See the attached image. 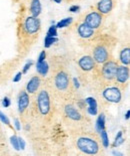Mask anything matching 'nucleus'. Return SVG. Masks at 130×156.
Listing matches in <instances>:
<instances>
[{
    "mask_svg": "<svg viewBox=\"0 0 130 156\" xmlns=\"http://www.w3.org/2000/svg\"><path fill=\"white\" fill-rule=\"evenodd\" d=\"M114 1L113 0H100L96 5V8L100 14H108L112 10Z\"/></svg>",
    "mask_w": 130,
    "mask_h": 156,
    "instance_id": "14",
    "label": "nucleus"
},
{
    "mask_svg": "<svg viewBox=\"0 0 130 156\" xmlns=\"http://www.w3.org/2000/svg\"><path fill=\"white\" fill-rule=\"evenodd\" d=\"M102 77L104 78L106 81L111 82L115 79L116 69H117L118 64L115 61H106L104 64H102Z\"/></svg>",
    "mask_w": 130,
    "mask_h": 156,
    "instance_id": "5",
    "label": "nucleus"
},
{
    "mask_svg": "<svg viewBox=\"0 0 130 156\" xmlns=\"http://www.w3.org/2000/svg\"><path fill=\"white\" fill-rule=\"evenodd\" d=\"M10 142H11V144L13 146V148L15 149V150H20V147H19V142H18V137L15 135L11 136V138H10Z\"/></svg>",
    "mask_w": 130,
    "mask_h": 156,
    "instance_id": "25",
    "label": "nucleus"
},
{
    "mask_svg": "<svg viewBox=\"0 0 130 156\" xmlns=\"http://www.w3.org/2000/svg\"><path fill=\"white\" fill-rule=\"evenodd\" d=\"M54 86L58 92H67L70 89V79L68 77L67 73L63 71L57 73L54 78Z\"/></svg>",
    "mask_w": 130,
    "mask_h": 156,
    "instance_id": "4",
    "label": "nucleus"
},
{
    "mask_svg": "<svg viewBox=\"0 0 130 156\" xmlns=\"http://www.w3.org/2000/svg\"><path fill=\"white\" fill-rule=\"evenodd\" d=\"M84 102L87 104V112L89 115L91 116H96L98 113V106H97V102L93 97H88L86 98Z\"/></svg>",
    "mask_w": 130,
    "mask_h": 156,
    "instance_id": "16",
    "label": "nucleus"
},
{
    "mask_svg": "<svg viewBox=\"0 0 130 156\" xmlns=\"http://www.w3.org/2000/svg\"><path fill=\"white\" fill-rule=\"evenodd\" d=\"M53 1H54L55 3H61L62 0H53Z\"/></svg>",
    "mask_w": 130,
    "mask_h": 156,
    "instance_id": "37",
    "label": "nucleus"
},
{
    "mask_svg": "<svg viewBox=\"0 0 130 156\" xmlns=\"http://www.w3.org/2000/svg\"><path fill=\"white\" fill-rule=\"evenodd\" d=\"M119 59L122 65L129 66V64H130V48H124L121 51H120Z\"/></svg>",
    "mask_w": 130,
    "mask_h": 156,
    "instance_id": "18",
    "label": "nucleus"
},
{
    "mask_svg": "<svg viewBox=\"0 0 130 156\" xmlns=\"http://www.w3.org/2000/svg\"><path fill=\"white\" fill-rule=\"evenodd\" d=\"M79 9H80V7H79L78 5H72L71 7L69 8V11H71V12H77Z\"/></svg>",
    "mask_w": 130,
    "mask_h": 156,
    "instance_id": "34",
    "label": "nucleus"
},
{
    "mask_svg": "<svg viewBox=\"0 0 130 156\" xmlns=\"http://www.w3.org/2000/svg\"><path fill=\"white\" fill-rule=\"evenodd\" d=\"M75 147L83 154L96 155L100 151V145L95 138L90 135H80L74 140Z\"/></svg>",
    "mask_w": 130,
    "mask_h": 156,
    "instance_id": "1",
    "label": "nucleus"
},
{
    "mask_svg": "<svg viewBox=\"0 0 130 156\" xmlns=\"http://www.w3.org/2000/svg\"><path fill=\"white\" fill-rule=\"evenodd\" d=\"M36 103H37V108L40 114L42 116H47L50 112V108H51L50 96L47 90L42 89L41 91L38 93Z\"/></svg>",
    "mask_w": 130,
    "mask_h": 156,
    "instance_id": "2",
    "label": "nucleus"
},
{
    "mask_svg": "<svg viewBox=\"0 0 130 156\" xmlns=\"http://www.w3.org/2000/svg\"><path fill=\"white\" fill-rule=\"evenodd\" d=\"M58 41V38L57 36H48L46 35L45 36V39H44V46L45 48H49L53 44Z\"/></svg>",
    "mask_w": 130,
    "mask_h": 156,
    "instance_id": "21",
    "label": "nucleus"
},
{
    "mask_svg": "<svg viewBox=\"0 0 130 156\" xmlns=\"http://www.w3.org/2000/svg\"><path fill=\"white\" fill-rule=\"evenodd\" d=\"M77 32L80 37L82 38H90L91 36L94 35V29L88 26L86 23H81L77 27Z\"/></svg>",
    "mask_w": 130,
    "mask_h": 156,
    "instance_id": "15",
    "label": "nucleus"
},
{
    "mask_svg": "<svg viewBox=\"0 0 130 156\" xmlns=\"http://www.w3.org/2000/svg\"><path fill=\"white\" fill-rule=\"evenodd\" d=\"M0 121H1L3 124H6L7 126L11 125V124H10V120L8 119V117L4 114V113H2L1 111H0Z\"/></svg>",
    "mask_w": 130,
    "mask_h": 156,
    "instance_id": "26",
    "label": "nucleus"
},
{
    "mask_svg": "<svg viewBox=\"0 0 130 156\" xmlns=\"http://www.w3.org/2000/svg\"><path fill=\"white\" fill-rule=\"evenodd\" d=\"M18 142H19V147L20 149H24L25 148V142L21 137H18Z\"/></svg>",
    "mask_w": 130,
    "mask_h": 156,
    "instance_id": "32",
    "label": "nucleus"
},
{
    "mask_svg": "<svg viewBox=\"0 0 130 156\" xmlns=\"http://www.w3.org/2000/svg\"><path fill=\"white\" fill-rule=\"evenodd\" d=\"M102 15L100 14L99 12H96V11H92L88 13L87 15L85 16V19H84V23H86L88 26H90L91 28L93 29H96L98 28L102 23Z\"/></svg>",
    "mask_w": 130,
    "mask_h": 156,
    "instance_id": "8",
    "label": "nucleus"
},
{
    "mask_svg": "<svg viewBox=\"0 0 130 156\" xmlns=\"http://www.w3.org/2000/svg\"><path fill=\"white\" fill-rule=\"evenodd\" d=\"M22 72H19V73H17V74L15 75V77L13 78V82L14 83H18L20 80H21V78H22Z\"/></svg>",
    "mask_w": 130,
    "mask_h": 156,
    "instance_id": "31",
    "label": "nucleus"
},
{
    "mask_svg": "<svg viewBox=\"0 0 130 156\" xmlns=\"http://www.w3.org/2000/svg\"><path fill=\"white\" fill-rule=\"evenodd\" d=\"M78 67L83 72H91L95 68V62L92 56L84 55L79 58L78 61Z\"/></svg>",
    "mask_w": 130,
    "mask_h": 156,
    "instance_id": "11",
    "label": "nucleus"
},
{
    "mask_svg": "<svg viewBox=\"0 0 130 156\" xmlns=\"http://www.w3.org/2000/svg\"><path fill=\"white\" fill-rule=\"evenodd\" d=\"M46 59V51H43L40 52V55L38 56V59H37V62H41L43 61H45Z\"/></svg>",
    "mask_w": 130,
    "mask_h": 156,
    "instance_id": "30",
    "label": "nucleus"
},
{
    "mask_svg": "<svg viewBox=\"0 0 130 156\" xmlns=\"http://www.w3.org/2000/svg\"><path fill=\"white\" fill-rule=\"evenodd\" d=\"M48 36H57V27L55 25H51L47 31Z\"/></svg>",
    "mask_w": 130,
    "mask_h": 156,
    "instance_id": "27",
    "label": "nucleus"
},
{
    "mask_svg": "<svg viewBox=\"0 0 130 156\" xmlns=\"http://www.w3.org/2000/svg\"><path fill=\"white\" fill-rule=\"evenodd\" d=\"M32 65H33V62L32 61H29L28 62H26V65L22 69V74H26V73L29 71V69L32 67Z\"/></svg>",
    "mask_w": 130,
    "mask_h": 156,
    "instance_id": "28",
    "label": "nucleus"
},
{
    "mask_svg": "<svg viewBox=\"0 0 130 156\" xmlns=\"http://www.w3.org/2000/svg\"><path fill=\"white\" fill-rule=\"evenodd\" d=\"M14 125H15V128H16V130H17V131L21 130V126H20V122H19L18 119H15V120H14Z\"/></svg>",
    "mask_w": 130,
    "mask_h": 156,
    "instance_id": "33",
    "label": "nucleus"
},
{
    "mask_svg": "<svg viewBox=\"0 0 130 156\" xmlns=\"http://www.w3.org/2000/svg\"><path fill=\"white\" fill-rule=\"evenodd\" d=\"M100 138H101V143L104 146V148H108L109 147V138H108V134L105 130H102L100 132Z\"/></svg>",
    "mask_w": 130,
    "mask_h": 156,
    "instance_id": "23",
    "label": "nucleus"
},
{
    "mask_svg": "<svg viewBox=\"0 0 130 156\" xmlns=\"http://www.w3.org/2000/svg\"><path fill=\"white\" fill-rule=\"evenodd\" d=\"M30 12H31L32 16L38 17L39 14L41 13V3H40V0H32L31 5H30Z\"/></svg>",
    "mask_w": 130,
    "mask_h": 156,
    "instance_id": "17",
    "label": "nucleus"
},
{
    "mask_svg": "<svg viewBox=\"0 0 130 156\" xmlns=\"http://www.w3.org/2000/svg\"><path fill=\"white\" fill-rule=\"evenodd\" d=\"M36 71H37V73L40 76L45 77L49 72V66L47 64V62L43 61L41 62H36Z\"/></svg>",
    "mask_w": 130,
    "mask_h": 156,
    "instance_id": "19",
    "label": "nucleus"
},
{
    "mask_svg": "<svg viewBox=\"0 0 130 156\" xmlns=\"http://www.w3.org/2000/svg\"><path fill=\"white\" fill-rule=\"evenodd\" d=\"M30 103V98L29 94L26 91H21L18 95V100H17V105H18V112L20 114H23L26 109L28 108Z\"/></svg>",
    "mask_w": 130,
    "mask_h": 156,
    "instance_id": "12",
    "label": "nucleus"
},
{
    "mask_svg": "<svg viewBox=\"0 0 130 156\" xmlns=\"http://www.w3.org/2000/svg\"><path fill=\"white\" fill-rule=\"evenodd\" d=\"M73 84H74V87L76 89H78L80 87V84H79V81L76 78H73Z\"/></svg>",
    "mask_w": 130,
    "mask_h": 156,
    "instance_id": "35",
    "label": "nucleus"
},
{
    "mask_svg": "<svg viewBox=\"0 0 130 156\" xmlns=\"http://www.w3.org/2000/svg\"><path fill=\"white\" fill-rule=\"evenodd\" d=\"M129 118H130V111L127 110L126 111V114H125V119L126 120H129Z\"/></svg>",
    "mask_w": 130,
    "mask_h": 156,
    "instance_id": "36",
    "label": "nucleus"
},
{
    "mask_svg": "<svg viewBox=\"0 0 130 156\" xmlns=\"http://www.w3.org/2000/svg\"><path fill=\"white\" fill-rule=\"evenodd\" d=\"M10 105H11V101H10V99L8 97L3 98V100H2V106H3V107L8 108V107H10Z\"/></svg>",
    "mask_w": 130,
    "mask_h": 156,
    "instance_id": "29",
    "label": "nucleus"
},
{
    "mask_svg": "<svg viewBox=\"0 0 130 156\" xmlns=\"http://www.w3.org/2000/svg\"><path fill=\"white\" fill-rule=\"evenodd\" d=\"M102 97L108 103L117 104L122 100V92L119 87H109L103 90Z\"/></svg>",
    "mask_w": 130,
    "mask_h": 156,
    "instance_id": "3",
    "label": "nucleus"
},
{
    "mask_svg": "<svg viewBox=\"0 0 130 156\" xmlns=\"http://www.w3.org/2000/svg\"><path fill=\"white\" fill-rule=\"evenodd\" d=\"M129 68L128 66H118L115 74V81L117 84L124 86L129 80Z\"/></svg>",
    "mask_w": 130,
    "mask_h": 156,
    "instance_id": "9",
    "label": "nucleus"
},
{
    "mask_svg": "<svg viewBox=\"0 0 130 156\" xmlns=\"http://www.w3.org/2000/svg\"><path fill=\"white\" fill-rule=\"evenodd\" d=\"M73 21V18L72 17H67V18H64V19H61L57 24L55 26L57 28H64V27H67L68 25H70Z\"/></svg>",
    "mask_w": 130,
    "mask_h": 156,
    "instance_id": "22",
    "label": "nucleus"
},
{
    "mask_svg": "<svg viewBox=\"0 0 130 156\" xmlns=\"http://www.w3.org/2000/svg\"><path fill=\"white\" fill-rule=\"evenodd\" d=\"M40 86H41V79L39 76H34L29 80L27 85H26V92L28 94H35L38 91Z\"/></svg>",
    "mask_w": 130,
    "mask_h": 156,
    "instance_id": "13",
    "label": "nucleus"
},
{
    "mask_svg": "<svg viewBox=\"0 0 130 156\" xmlns=\"http://www.w3.org/2000/svg\"><path fill=\"white\" fill-rule=\"evenodd\" d=\"M123 142H124V138H123V132L122 131H118V133H117V135H116L115 140H114V142H113L112 146H113V147H116V146L121 145Z\"/></svg>",
    "mask_w": 130,
    "mask_h": 156,
    "instance_id": "24",
    "label": "nucleus"
},
{
    "mask_svg": "<svg viewBox=\"0 0 130 156\" xmlns=\"http://www.w3.org/2000/svg\"><path fill=\"white\" fill-rule=\"evenodd\" d=\"M64 115L66 118H68L71 121H80L82 119L81 113L79 112V110L76 107H74L71 104H67L64 107Z\"/></svg>",
    "mask_w": 130,
    "mask_h": 156,
    "instance_id": "10",
    "label": "nucleus"
},
{
    "mask_svg": "<svg viewBox=\"0 0 130 156\" xmlns=\"http://www.w3.org/2000/svg\"><path fill=\"white\" fill-rule=\"evenodd\" d=\"M96 130L97 132H101L102 130H105V115L100 114L97 117V120H96Z\"/></svg>",
    "mask_w": 130,
    "mask_h": 156,
    "instance_id": "20",
    "label": "nucleus"
},
{
    "mask_svg": "<svg viewBox=\"0 0 130 156\" xmlns=\"http://www.w3.org/2000/svg\"><path fill=\"white\" fill-rule=\"evenodd\" d=\"M40 29V20L38 17L29 16L24 21V30L27 34H34Z\"/></svg>",
    "mask_w": 130,
    "mask_h": 156,
    "instance_id": "7",
    "label": "nucleus"
},
{
    "mask_svg": "<svg viewBox=\"0 0 130 156\" xmlns=\"http://www.w3.org/2000/svg\"><path fill=\"white\" fill-rule=\"evenodd\" d=\"M93 59H94L95 64H104L106 61L109 59V51L104 45L99 44L95 46L93 49Z\"/></svg>",
    "mask_w": 130,
    "mask_h": 156,
    "instance_id": "6",
    "label": "nucleus"
}]
</instances>
